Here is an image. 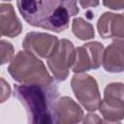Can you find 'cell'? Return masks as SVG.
Here are the masks:
<instances>
[{"label":"cell","instance_id":"cell-1","mask_svg":"<svg viewBox=\"0 0 124 124\" xmlns=\"http://www.w3.org/2000/svg\"><path fill=\"white\" fill-rule=\"evenodd\" d=\"M17 9L24 20L34 27L54 32L69 27L70 18L78 14L76 1H17Z\"/></svg>","mask_w":124,"mask_h":124},{"label":"cell","instance_id":"cell-2","mask_svg":"<svg viewBox=\"0 0 124 124\" xmlns=\"http://www.w3.org/2000/svg\"><path fill=\"white\" fill-rule=\"evenodd\" d=\"M15 96L25 107L28 124H55L54 107L58 89L54 83L49 85L17 84Z\"/></svg>","mask_w":124,"mask_h":124},{"label":"cell","instance_id":"cell-3","mask_svg":"<svg viewBox=\"0 0 124 124\" xmlns=\"http://www.w3.org/2000/svg\"><path fill=\"white\" fill-rule=\"evenodd\" d=\"M8 72L16 81L21 84L49 85L53 83V78L43 61L26 50L17 52L11 61Z\"/></svg>","mask_w":124,"mask_h":124},{"label":"cell","instance_id":"cell-4","mask_svg":"<svg viewBox=\"0 0 124 124\" xmlns=\"http://www.w3.org/2000/svg\"><path fill=\"white\" fill-rule=\"evenodd\" d=\"M71 87L78 101L88 111H95L101 104V95L96 79L90 75L75 74L71 80Z\"/></svg>","mask_w":124,"mask_h":124},{"label":"cell","instance_id":"cell-5","mask_svg":"<svg viewBox=\"0 0 124 124\" xmlns=\"http://www.w3.org/2000/svg\"><path fill=\"white\" fill-rule=\"evenodd\" d=\"M104 119L119 122L124 118V83L112 82L106 86L98 108Z\"/></svg>","mask_w":124,"mask_h":124},{"label":"cell","instance_id":"cell-6","mask_svg":"<svg viewBox=\"0 0 124 124\" xmlns=\"http://www.w3.org/2000/svg\"><path fill=\"white\" fill-rule=\"evenodd\" d=\"M75 59L76 48L73 43L67 39H62L51 55L46 59V62L54 78L58 80H65L75 63Z\"/></svg>","mask_w":124,"mask_h":124},{"label":"cell","instance_id":"cell-7","mask_svg":"<svg viewBox=\"0 0 124 124\" xmlns=\"http://www.w3.org/2000/svg\"><path fill=\"white\" fill-rule=\"evenodd\" d=\"M104 46L99 42H90L76 48V59L72 71L76 74L98 69L103 63Z\"/></svg>","mask_w":124,"mask_h":124},{"label":"cell","instance_id":"cell-8","mask_svg":"<svg viewBox=\"0 0 124 124\" xmlns=\"http://www.w3.org/2000/svg\"><path fill=\"white\" fill-rule=\"evenodd\" d=\"M58 38L53 35L30 32L26 34L22 42V46L26 51H29L34 55L47 59L58 46Z\"/></svg>","mask_w":124,"mask_h":124},{"label":"cell","instance_id":"cell-9","mask_svg":"<svg viewBox=\"0 0 124 124\" xmlns=\"http://www.w3.org/2000/svg\"><path fill=\"white\" fill-rule=\"evenodd\" d=\"M55 124H78L83 119V110L70 97L57 100L54 107Z\"/></svg>","mask_w":124,"mask_h":124},{"label":"cell","instance_id":"cell-10","mask_svg":"<svg viewBox=\"0 0 124 124\" xmlns=\"http://www.w3.org/2000/svg\"><path fill=\"white\" fill-rule=\"evenodd\" d=\"M97 27L103 39L124 40V14L104 13L98 19Z\"/></svg>","mask_w":124,"mask_h":124},{"label":"cell","instance_id":"cell-11","mask_svg":"<svg viewBox=\"0 0 124 124\" xmlns=\"http://www.w3.org/2000/svg\"><path fill=\"white\" fill-rule=\"evenodd\" d=\"M103 66L107 72L124 71V40H114L104 51Z\"/></svg>","mask_w":124,"mask_h":124},{"label":"cell","instance_id":"cell-12","mask_svg":"<svg viewBox=\"0 0 124 124\" xmlns=\"http://www.w3.org/2000/svg\"><path fill=\"white\" fill-rule=\"evenodd\" d=\"M22 25L11 3L0 5V31L2 36L16 37L21 33Z\"/></svg>","mask_w":124,"mask_h":124},{"label":"cell","instance_id":"cell-13","mask_svg":"<svg viewBox=\"0 0 124 124\" xmlns=\"http://www.w3.org/2000/svg\"><path fill=\"white\" fill-rule=\"evenodd\" d=\"M72 30L74 35L82 41L93 39L95 35L93 25L82 17H75L73 19Z\"/></svg>","mask_w":124,"mask_h":124},{"label":"cell","instance_id":"cell-14","mask_svg":"<svg viewBox=\"0 0 124 124\" xmlns=\"http://www.w3.org/2000/svg\"><path fill=\"white\" fill-rule=\"evenodd\" d=\"M14 47L13 45L5 40H1V64H5L13 60Z\"/></svg>","mask_w":124,"mask_h":124},{"label":"cell","instance_id":"cell-15","mask_svg":"<svg viewBox=\"0 0 124 124\" xmlns=\"http://www.w3.org/2000/svg\"><path fill=\"white\" fill-rule=\"evenodd\" d=\"M1 103H4L6 99H8L11 95V87L6 80L1 78Z\"/></svg>","mask_w":124,"mask_h":124},{"label":"cell","instance_id":"cell-16","mask_svg":"<svg viewBox=\"0 0 124 124\" xmlns=\"http://www.w3.org/2000/svg\"><path fill=\"white\" fill-rule=\"evenodd\" d=\"M82 124H103V120L95 113H88L82 120Z\"/></svg>","mask_w":124,"mask_h":124},{"label":"cell","instance_id":"cell-17","mask_svg":"<svg viewBox=\"0 0 124 124\" xmlns=\"http://www.w3.org/2000/svg\"><path fill=\"white\" fill-rule=\"evenodd\" d=\"M103 5L111 10L124 9V1H103Z\"/></svg>","mask_w":124,"mask_h":124},{"label":"cell","instance_id":"cell-18","mask_svg":"<svg viewBox=\"0 0 124 124\" xmlns=\"http://www.w3.org/2000/svg\"><path fill=\"white\" fill-rule=\"evenodd\" d=\"M81 6H82V8H89V7H96V6H98L99 4H100V2H98V1H79L78 2Z\"/></svg>","mask_w":124,"mask_h":124},{"label":"cell","instance_id":"cell-19","mask_svg":"<svg viewBox=\"0 0 124 124\" xmlns=\"http://www.w3.org/2000/svg\"><path fill=\"white\" fill-rule=\"evenodd\" d=\"M103 124H121L120 122H109L107 120H103Z\"/></svg>","mask_w":124,"mask_h":124}]
</instances>
